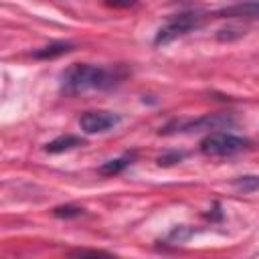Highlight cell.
<instances>
[{
    "label": "cell",
    "instance_id": "obj_11",
    "mask_svg": "<svg viewBox=\"0 0 259 259\" xmlns=\"http://www.w3.org/2000/svg\"><path fill=\"white\" fill-rule=\"evenodd\" d=\"M235 186L241 188L243 192L257 190V188H259V176H241V178L235 182Z\"/></svg>",
    "mask_w": 259,
    "mask_h": 259
},
{
    "label": "cell",
    "instance_id": "obj_9",
    "mask_svg": "<svg viewBox=\"0 0 259 259\" xmlns=\"http://www.w3.org/2000/svg\"><path fill=\"white\" fill-rule=\"evenodd\" d=\"M130 162H132V156H123V158H117V160H109V162H105V164L99 168V174H103V176L117 174V172H121Z\"/></svg>",
    "mask_w": 259,
    "mask_h": 259
},
{
    "label": "cell",
    "instance_id": "obj_4",
    "mask_svg": "<svg viewBox=\"0 0 259 259\" xmlns=\"http://www.w3.org/2000/svg\"><path fill=\"white\" fill-rule=\"evenodd\" d=\"M119 115L111 113V111H103V109H95V111H85L79 117V125L85 134H101L107 132L111 127H115L119 123Z\"/></svg>",
    "mask_w": 259,
    "mask_h": 259
},
{
    "label": "cell",
    "instance_id": "obj_1",
    "mask_svg": "<svg viewBox=\"0 0 259 259\" xmlns=\"http://www.w3.org/2000/svg\"><path fill=\"white\" fill-rule=\"evenodd\" d=\"M125 77V69L115 67H99L87 63H75L67 67L61 75V89L65 93H81L89 89H109Z\"/></svg>",
    "mask_w": 259,
    "mask_h": 259
},
{
    "label": "cell",
    "instance_id": "obj_6",
    "mask_svg": "<svg viewBox=\"0 0 259 259\" xmlns=\"http://www.w3.org/2000/svg\"><path fill=\"white\" fill-rule=\"evenodd\" d=\"M231 123V119L227 115H208V117H202L198 121H186V123H176L178 132H190V130H198V127H204V130H221L223 125Z\"/></svg>",
    "mask_w": 259,
    "mask_h": 259
},
{
    "label": "cell",
    "instance_id": "obj_8",
    "mask_svg": "<svg viewBox=\"0 0 259 259\" xmlns=\"http://www.w3.org/2000/svg\"><path fill=\"white\" fill-rule=\"evenodd\" d=\"M71 49H73V45H71V42L59 40V42H51V45H47V47H42V49L34 51V57H36V59H55V57H59V55L69 53Z\"/></svg>",
    "mask_w": 259,
    "mask_h": 259
},
{
    "label": "cell",
    "instance_id": "obj_10",
    "mask_svg": "<svg viewBox=\"0 0 259 259\" xmlns=\"http://www.w3.org/2000/svg\"><path fill=\"white\" fill-rule=\"evenodd\" d=\"M73 259H117L115 255L111 253H105V251H95V249H77L71 253Z\"/></svg>",
    "mask_w": 259,
    "mask_h": 259
},
{
    "label": "cell",
    "instance_id": "obj_3",
    "mask_svg": "<svg viewBox=\"0 0 259 259\" xmlns=\"http://www.w3.org/2000/svg\"><path fill=\"white\" fill-rule=\"evenodd\" d=\"M249 148V140L227 134V132H210L202 142H200V150L206 156L212 158H225V156H235L243 150Z\"/></svg>",
    "mask_w": 259,
    "mask_h": 259
},
{
    "label": "cell",
    "instance_id": "obj_2",
    "mask_svg": "<svg viewBox=\"0 0 259 259\" xmlns=\"http://www.w3.org/2000/svg\"><path fill=\"white\" fill-rule=\"evenodd\" d=\"M208 14L200 12V10H188V12H180V14H174L156 34V45H166V42H172L184 34H188L190 30L198 28L204 20H206Z\"/></svg>",
    "mask_w": 259,
    "mask_h": 259
},
{
    "label": "cell",
    "instance_id": "obj_5",
    "mask_svg": "<svg viewBox=\"0 0 259 259\" xmlns=\"http://www.w3.org/2000/svg\"><path fill=\"white\" fill-rule=\"evenodd\" d=\"M219 16H229V18H249L255 20L259 18V2H239L227 8H221L217 12Z\"/></svg>",
    "mask_w": 259,
    "mask_h": 259
},
{
    "label": "cell",
    "instance_id": "obj_12",
    "mask_svg": "<svg viewBox=\"0 0 259 259\" xmlns=\"http://www.w3.org/2000/svg\"><path fill=\"white\" fill-rule=\"evenodd\" d=\"M55 214H57V217H77V214H81V208H73V206H59V208H55Z\"/></svg>",
    "mask_w": 259,
    "mask_h": 259
},
{
    "label": "cell",
    "instance_id": "obj_7",
    "mask_svg": "<svg viewBox=\"0 0 259 259\" xmlns=\"http://www.w3.org/2000/svg\"><path fill=\"white\" fill-rule=\"evenodd\" d=\"M81 144H83V140H81L79 136L67 134V136H59V138H55L53 142H49L45 150L51 152V154H61V152L71 150V148H77V146H81Z\"/></svg>",
    "mask_w": 259,
    "mask_h": 259
}]
</instances>
